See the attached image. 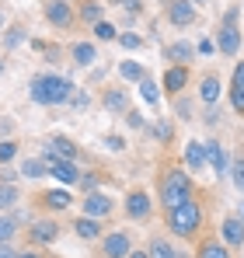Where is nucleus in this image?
Masks as SVG:
<instances>
[{"label":"nucleus","instance_id":"obj_33","mask_svg":"<svg viewBox=\"0 0 244 258\" xmlns=\"http://www.w3.org/2000/svg\"><path fill=\"white\" fill-rule=\"evenodd\" d=\"M115 42L126 45V49H143V35H136V32H122Z\"/></svg>","mask_w":244,"mask_h":258},{"label":"nucleus","instance_id":"obj_39","mask_svg":"<svg viewBox=\"0 0 244 258\" xmlns=\"http://www.w3.org/2000/svg\"><path fill=\"white\" fill-rule=\"evenodd\" d=\"M81 188H84V196H87V192H94V188H98V178H94V174L81 178Z\"/></svg>","mask_w":244,"mask_h":258},{"label":"nucleus","instance_id":"obj_44","mask_svg":"<svg viewBox=\"0 0 244 258\" xmlns=\"http://www.w3.org/2000/svg\"><path fill=\"white\" fill-rule=\"evenodd\" d=\"M0 258H18V251L11 244H0Z\"/></svg>","mask_w":244,"mask_h":258},{"label":"nucleus","instance_id":"obj_30","mask_svg":"<svg viewBox=\"0 0 244 258\" xmlns=\"http://www.w3.org/2000/svg\"><path fill=\"white\" fill-rule=\"evenodd\" d=\"M140 94H143V101H147V105H157V98H161V94H157V84H154L150 77H143V81H140Z\"/></svg>","mask_w":244,"mask_h":258},{"label":"nucleus","instance_id":"obj_5","mask_svg":"<svg viewBox=\"0 0 244 258\" xmlns=\"http://www.w3.org/2000/svg\"><path fill=\"white\" fill-rule=\"evenodd\" d=\"M133 255V241L126 230H112L101 237V258H129Z\"/></svg>","mask_w":244,"mask_h":258},{"label":"nucleus","instance_id":"obj_35","mask_svg":"<svg viewBox=\"0 0 244 258\" xmlns=\"http://www.w3.org/2000/svg\"><path fill=\"white\" fill-rule=\"evenodd\" d=\"M234 188H237V192H244V154L241 157H237V161H234Z\"/></svg>","mask_w":244,"mask_h":258},{"label":"nucleus","instance_id":"obj_26","mask_svg":"<svg viewBox=\"0 0 244 258\" xmlns=\"http://www.w3.org/2000/svg\"><path fill=\"white\" fill-rule=\"evenodd\" d=\"M105 108H108V112H126V108H129V101H126V91H119V87L105 91Z\"/></svg>","mask_w":244,"mask_h":258},{"label":"nucleus","instance_id":"obj_20","mask_svg":"<svg viewBox=\"0 0 244 258\" xmlns=\"http://www.w3.org/2000/svg\"><path fill=\"white\" fill-rule=\"evenodd\" d=\"M206 157H209V164H213V171L220 174V178L227 174V154H223V147H220L216 140H209V143H206Z\"/></svg>","mask_w":244,"mask_h":258},{"label":"nucleus","instance_id":"obj_51","mask_svg":"<svg viewBox=\"0 0 244 258\" xmlns=\"http://www.w3.org/2000/svg\"><path fill=\"white\" fill-rule=\"evenodd\" d=\"M199 4H203V0H199Z\"/></svg>","mask_w":244,"mask_h":258},{"label":"nucleus","instance_id":"obj_2","mask_svg":"<svg viewBox=\"0 0 244 258\" xmlns=\"http://www.w3.org/2000/svg\"><path fill=\"white\" fill-rule=\"evenodd\" d=\"M189 199H196L192 178L181 171V168H164V174H161V203H164V210H178V206H185Z\"/></svg>","mask_w":244,"mask_h":258},{"label":"nucleus","instance_id":"obj_8","mask_svg":"<svg viewBox=\"0 0 244 258\" xmlns=\"http://www.w3.org/2000/svg\"><path fill=\"white\" fill-rule=\"evenodd\" d=\"M196 4L192 0H171V7H167V21L174 25V28H189L192 21H196Z\"/></svg>","mask_w":244,"mask_h":258},{"label":"nucleus","instance_id":"obj_12","mask_svg":"<svg viewBox=\"0 0 244 258\" xmlns=\"http://www.w3.org/2000/svg\"><path fill=\"white\" fill-rule=\"evenodd\" d=\"M49 174H52L56 181H63V185L81 181V171H77V164H74V161H52V164H49Z\"/></svg>","mask_w":244,"mask_h":258},{"label":"nucleus","instance_id":"obj_38","mask_svg":"<svg viewBox=\"0 0 244 258\" xmlns=\"http://www.w3.org/2000/svg\"><path fill=\"white\" fill-rule=\"evenodd\" d=\"M230 105L244 115V87H241V91H230Z\"/></svg>","mask_w":244,"mask_h":258},{"label":"nucleus","instance_id":"obj_7","mask_svg":"<svg viewBox=\"0 0 244 258\" xmlns=\"http://www.w3.org/2000/svg\"><path fill=\"white\" fill-rule=\"evenodd\" d=\"M45 21L52 28H70L77 21V14H74V7L67 0H45Z\"/></svg>","mask_w":244,"mask_h":258},{"label":"nucleus","instance_id":"obj_11","mask_svg":"<svg viewBox=\"0 0 244 258\" xmlns=\"http://www.w3.org/2000/svg\"><path fill=\"white\" fill-rule=\"evenodd\" d=\"M59 237V223L56 220H39V223H32V230H28V241L32 244H52Z\"/></svg>","mask_w":244,"mask_h":258},{"label":"nucleus","instance_id":"obj_43","mask_svg":"<svg viewBox=\"0 0 244 258\" xmlns=\"http://www.w3.org/2000/svg\"><path fill=\"white\" fill-rule=\"evenodd\" d=\"M178 115L189 119V115H192V105H189V101H178Z\"/></svg>","mask_w":244,"mask_h":258},{"label":"nucleus","instance_id":"obj_6","mask_svg":"<svg viewBox=\"0 0 244 258\" xmlns=\"http://www.w3.org/2000/svg\"><path fill=\"white\" fill-rule=\"evenodd\" d=\"M150 213H154V199L143 188H133L126 196V216L129 220H150Z\"/></svg>","mask_w":244,"mask_h":258},{"label":"nucleus","instance_id":"obj_21","mask_svg":"<svg viewBox=\"0 0 244 258\" xmlns=\"http://www.w3.org/2000/svg\"><path fill=\"white\" fill-rule=\"evenodd\" d=\"M70 203H74V199H70V192H63V188L42 192V206H45V210H59V213H63V210H67Z\"/></svg>","mask_w":244,"mask_h":258},{"label":"nucleus","instance_id":"obj_46","mask_svg":"<svg viewBox=\"0 0 244 258\" xmlns=\"http://www.w3.org/2000/svg\"><path fill=\"white\" fill-rule=\"evenodd\" d=\"M129 258H150V251H133Z\"/></svg>","mask_w":244,"mask_h":258},{"label":"nucleus","instance_id":"obj_10","mask_svg":"<svg viewBox=\"0 0 244 258\" xmlns=\"http://www.w3.org/2000/svg\"><path fill=\"white\" fill-rule=\"evenodd\" d=\"M81 206H84V216H94V220H98V216H108L115 210V203H112L105 192H87Z\"/></svg>","mask_w":244,"mask_h":258},{"label":"nucleus","instance_id":"obj_36","mask_svg":"<svg viewBox=\"0 0 244 258\" xmlns=\"http://www.w3.org/2000/svg\"><path fill=\"white\" fill-rule=\"evenodd\" d=\"M244 87V59L234 67V77H230V91H241Z\"/></svg>","mask_w":244,"mask_h":258},{"label":"nucleus","instance_id":"obj_17","mask_svg":"<svg viewBox=\"0 0 244 258\" xmlns=\"http://www.w3.org/2000/svg\"><path fill=\"white\" fill-rule=\"evenodd\" d=\"M147 251H150V258H189L185 251H178V248H174L167 237H154Z\"/></svg>","mask_w":244,"mask_h":258},{"label":"nucleus","instance_id":"obj_42","mask_svg":"<svg viewBox=\"0 0 244 258\" xmlns=\"http://www.w3.org/2000/svg\"><path fill=\"white\" fill-rule=\"evenodd\" d=\"M157 140H161V143H164V140H171V126H167L164 119L157 122Z\"/></svg>","mask_w":244,"mask_h":258},{"label":"nucleus","instance_id":"obj_9","mask_svg":"<svg viewBox=\"0 0 244 258\" xmlns=\"http://www.w3.org/2000/svg\"><path fill=\"white\" fill-rule=\"evenodd\" d=\"M220 237H223L227 248H241V244H244V220H241V216H223V223H220Z\"/></svg>","mask_w":244,"mask_h":258},{"label":"nucleus","instance_id":"obj_40","mask_svg":"<svg viewBox=\"0 0 244 258\" xmlns=\"http://www.w3.org/2000/svg\"><path fill=\"white\" fill-rule=\"evenodd\" d=\"M105 147H108V150H122L126 140H122V136H105Z\"/></svg>","mask_w":244,"mask_h":258},{"label":"nucleus","instance_id":"obj_34","mask_svg":"<svg viewBox=\"0 0 244 258\" xmlns=\"http://www.w3.org/2000/svg\"><path fill=\"white\" fill-rule=\"evenodd\" d=\"M14 154H18V143L14 140H0V164L14 161Z\"/></svg>","mask_w":244,"mask_h":258},{"label":"nucleus","instance_id":"obj_16","mask_svg":"<svg viewBox=\"0 0 244 258\" xmlns=\"http://www.w3.org/2000/svg\"><path fill=\"white\" fill-rule=\"evenodd\" d=\"M206 143H199V140H189V147H185V164L192 168V171H203L206 168Z\"/></svg>","mask_w":244,"mask_h":258},{"label":"nucleus","instance_id":"obj_28","mask_svg":"<svg viewBox=\"0 0 244 258\" xmlns=\"http://www.w3.org/2000/svg\"><path fill=\"white\" fill-rule=\"evenodd\" d=\"M18 199H21L18 185H11V181H0V210H11Z\"/></svg>","mask_w":244,"mask_h":258},{"label":"nucleus","instance_id":"obj_29","mask_svg":"<svg viewBox=\"0 0 244 258\" xmlns=\"http://www.w3.org/2000/svg\"><path fill=\"white\" fill-rule=\"evenodd\" d=\"M25 35H28V32H25L21 25H14V28H7V35H4V45H7V49H18V45L25 42Z\"/></svg>","mask_w":244,"mask_h":258},{"label":"nucleus","instance_id":"obj_25","mask_svg":"<svg viewBox=\"0 0 244 258\" xmlns=\"http://www.w3.org/2000/svg\"><path fill=\"white\" fill-rule=\"evenodd\" d=\"M119 74H122V81H136V84L147 77V70H143L136 59H122V63H119Z\"/></svg>","mask_w":244,"mask_h":258},{"label":"nucleus","instance_id":"obj_37","mask_svg":"<svg viewBox=\"0 0 244 258\" xmlns=\"http://www.w3.org/2000/svg\"><path fill=\"white\" fill-rule=\"evenodd\" d=\"M70 105H74V108H87V105H91V94L77 87V91H74V98H70Z\"/></svg>","mask_w":244,"mask_h":258},{"label":"nucleus","instance_id":"obj_13","mask_svg":"<svg viewBox=\"0 0 244 258\" xmlns=\"http://www.w3.org/2000/svg\"><path fill=\"white\" fill-rule=\"evenodd\" d=\"M189 84V67H167V74H164V91L167 94H178V91H185Z\"/></svg>","mask_w":244,"mask_h":258},{"label":"nucleus","instance_id":"obj_22","mask_svg":"<svg viewBox=\"0 0 244 258\" xmlns=\"http://www.w3.org/2000/svg\"><path fill=\"white\" fill-rule=\"evenodd\" d=\"M199 98H203L206 105H216V98H220V77L216 74H206L203 84H199Z\"/></svg>","mask_w":244,"mask_h":258},{"label":"nucleus","instance_id":"obj_32","mask_svg":"<svg viewBox=\"0 0 244 258\" xmlns=\"http://www.w3.org/2000/svg\"><path fill=\"white\" fill-rule=\"evenodd\" d=\"M14 220L11 216H0V244H11V237H14Z\"/></svg>","mask_w":244,"mask_h":258},{"label":"nucleus","instance_id":"obj_45","mask_svg":"<svg viewBox=\"0 0 244 258\" xmlns=\"http://www.w3.org/2000/svg\"><path fill=\"white\" fill-rule=\"evenodd\" d=\"M18 258H42V255H39V251H35V248H28V251H21V255H18Z\"/></svg>","mask_w":244,"mask_h":258},{"label":"nucleus","instance_id":"obj_49","mask_svg":"<svg viewBox=\"0 0 244 258\" xmlns=\"http://www.w3.org/2000/svg\"><path fill=\"white\" fill-rule=\"evenodd\" d=\"M241 220H244V203H241Z\"/></svg>","mask_w":244,"mask_h":258},{"label":"nucleus","instance_id":"obj_24","mask_svg":"<svg viewBox=\"0 0 244 258\" xmlns=\"http://www.w3.org/2000/svg\"><path fill=\"white\" fill-rule=\"evenodd\" d=\"M199 258H230V248H227L223 241H213V237H209V241L199 244Z\"/></svg>","mask_w":244,"mask_h":258},{"label":"nucleus","instance_id":"obj_47","mask_svg":"<svg viewBox=\"0 0 244 258\" xmlns=\"http://www.w3.org/2000/svg\"><path fill=\"white\" fill-rule=\"evenodd\" d=\"M4 21H7V14H4V7H0V28H4Z\"/></svg>","mask_w":244,"mask_h":258},{"label":"nucleus","instance_id":"obj_15","mask_svg":"<svg viewBox=\"0 0 244 258\" xmlns=\"http://www.w3.org/2000/svg\"><path fill=\"white\" fill-rule=\"evenodd\" d=\"M77 18H81L84 25H98V21H105V7H101V0H84L81 7H77Z\"/></svg>","mask_w":244,"mask_h":258},{"label":"nucleus","instance_id":"obj_18","mask_svg":"<svg viewBox=\"0 0 244 258\" xmlns=\"http://www.w3.org/2000/svg\"><path fill=\"white\" fill-rule=\"evenodd\" d=\"M74 230H77V237H84V241H101V223L94 216H81L74 223Z\"/></svg>","mask_w":244,"mask_h":258},{"label":"nucleus","instance_id":"obj_41","mask_svg":"<svg viewBox=\"0 0 244 258\" xmlns=\"http://www.w3.org/2000/svg\"><path fill=\"white\" fill-rule=\"evenodd\" d=\"M126 122H129L133 129H140L143 126V115H140V112H126Z\"/></svg>","mask_w":244,"mask_h":258},{"label":"nucleus","instance_id":"obj_4","mask_svg":"<svg viewBox=\"0 0 244 258\" xmlns=\"http://www.w3.org/2000/svg\"><path fill=\"white\" fill-rule=\"evenodd\" d=\"M216 49L223 56H237L241 49V32H237V11H227L223 25H220V39H216Z\"/></svg>","mask_w":244,"mask_h":258},{"label":"nucleus","instance_id":"obj_27","mask_svg":"<svg viewBox=\"0 0 244 258\" xmlns=\"http://www.w3.org/2000/svg\"><path fill=\"white\" fill-rule=\"evenodd\" d=\"M18 174H25V178H42V174H49V164L39 161V157H28V161L21 164V171H18Z\"/></svg>","mask_w":244,"mask_h":258},{"label":"nucleus","instance_id":"obj_14","mask_svg":"<svg viewBox=\"0 0 244 258\" xmlns=\"http://www.w3.org/2000/svg\"><path fill=\"white\" fill-rule=\"evenodd\" d=\"M164 56H167V63H171V67H185V63L196 56V49H192L189 42H171L167 49H164Z\"/></svg>","mask_w":244,"mask_h":258},{"label":"nucleus","instance_id":"obj_50","mask_svg":"<svg viewBox=\"0 0 244 258\" xmlns=\"http://www.w3.org/2000/svg\"><path fill=\"white\" fill-rule=\"evenodd\" d=\"M0 74H4V59H0Z\"/></svg>","mask_w":244,"mask_h":258},{"label":"nucleus","instance_id":"obj_48","mask_svg":"<svg viewBox=\"0 0 244 258\" xmlns=\"http://www.w3.org/2000/svg\"><path fill=\"white\" fill-rule=\"evenodd\" d=\"M112 4H119V7H122V4H126V0H112Z\"/></svg>","mask_w":244,"mask_h":258},{"label":"nucleus","instance_id":"obj_1","mask_svg":"<svg viewBox=\"0 0 244 258\" xmlns=\"http://www.w3.org/2000/svg\"><path fill=\"white\" fill-rule=\"evenodd\" d=\"M28 91H32L35 105H67L77 87L70 84L67 77H59V74H39V77H32Z\"/></svg>","mask_w":244,"mask_h":258},{"label":"nucleus","instance_id":"obj_23","mask_svg":"<svg viewBox=\"0 0 244 258\" xmlns=\"http://www.w3.org/2000/svg\"><path fill=\"white\" fill-rule=\"evenodd\" d=\"M70 56H74V63H77V67H91V63L98 59V49H94L91 42H77L74 49H70Z\"/></svg>","mask_w":244,"mask_h":258},{"label":"nucleus","instance_id":"obj_3","mask_svg":"<svg viewBox=\"0 0 244 258\" xmlns=\"http://www.w3.org/2000/svg\"><path fill=\"white\" fill-rule=\"evenodd\" d=\"M203 203H196V199H189L185 206H178V210H167V230L174 234V237H196L199 234V227H203Z\"/></svg>","mask_w":244,"mask_h":258},{"label":"nucleus","instance_id":"obj_31","mask_svg":"<svg viewBox=\"0 0 244 258\" xmlns=\"http://www.w3.org/2000/svg\"><path fill=\"white\" fill-rule=\"evenodd\" d=\"M94 35H98L101 42H112V39H119L115 25H108V21H98V25H94Z\"/></svg>","mask_w":244,"mask_h":258},{"label":"nucleus","instance_id":"obj_19","mask_svg":"<svg viewBox=\"0 0 244 258\" xmlns=\"http://www.w3.org/2000/svg\"><path fill=\"white\" fill-rule=\"evenodd\" d=\"M45 150H52V154H56L59 161H77V157H81V154H77V147H74L70 140H63V136L49 140V143H45Z\"/></svg>","mask_w":244,"mask_h":258}]
</instances>
